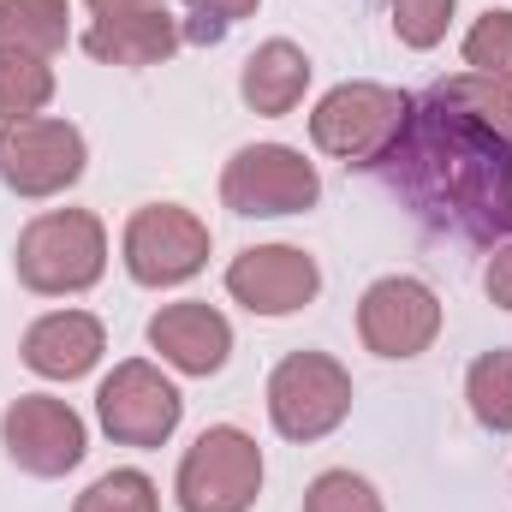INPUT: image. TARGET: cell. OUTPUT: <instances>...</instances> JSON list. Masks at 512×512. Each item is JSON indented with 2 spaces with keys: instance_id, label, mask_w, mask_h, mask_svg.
I'll use <instances>...</instances> for the list:
<instances>
[{
  "instance_id": "2e32d148",
  "label": "cell",
  "mask_w": 512,
  "mask_h": 512,
  "mask_svg": "<svg viewBox=\"0 0 512 512\" xmlns=\"http://www.w3.org/2000/svg\"><path fill=\"white\" fill-rule=\"evenodd\" d=\"M310 72H316V66H310V54H304L298 42L268 36V42H256L251 54H245V66H239V96H245L251 114L280 120V114H292V108L304 102Z\"/></svg>"
},
{
  "instance_id": "30bf717a",
  "label": "cell",
  "mask_w": 512,
  "mask_h": 512,
  "mask_svg": "<svg viewBox=\"0 0 512 512\" xmlns=\"http://www.w3.org/2000/svg\"><path fill=\"white\" fill-rule=\"evenodd\" d=\"M0 447H6V459H12L24 477L54 483V477H66V471L84 465V453H90V423H84L66 399H54V393H18V399L0 411Z\"/></svg>"
},
{
  "instance_id": "8fae6325",
  "label": "cell",
  "mask_w": 512,
  "mask_h": 512,
  "mask_svg": "<svg viewBox=\"0 0 512 512\" xmlns=\"http://www.w3.org/2000/svg\"><path fill=\"white\" fill-rule=\"evenodd\" d=\"M441 334V298L417 274H382L358 298V340L376 358H423Z\"/></svg>"
},
{
  "instance_id": "e0dca14e",
  "label": "cell",
  "mask_w": 512,
  "mask_h": 512,
  "mask_svg": "<svg viewBox=\"0 0 512 512\" xmlns=\"http://www.w3.org/2000/svg\"><path fill=\"white\" fill-rule=\"evenodd\" d=\"M0 42L54 60L72 42V6L66 0H0Z\"/></svg>"
},
{
  "instance_id": "5bb4252c",
  "label": "cell",
  "mask_w": 512,
  "mask_h": 512,
  "mask_svg": "<svg viewBox=\"0 0 512 512\" xmlns=\"http://www.w3.org/2000/svg\"><path fill=\"white\" fill-rule=\"evenodd\" d=\"M102 352H108V328L90 310H48L18 340L24 370L42 376V382H78L102 364Z\"/></svg>"
},
{
  "instance_id": "cb8c5ba5",
  "label": "cell",
  "mask_w": 512,
  "mask_h": 512,
  "mask_svg": "<svg viewBox=\"0 0 512 512\" xmlns=\"http://www.w3.org/2000/svg\"><path fill=\"white\" fill-rule=\"evenodd\" d=\"M304 512H387V507L370 477H358V471H322L304 489Z\"/></svg>"
},
{
  "instance_id": "4316f807",
  "label": "cell",
  "mask_w": 512,
  "mask_h": 512,
  "mask_svg": "<svg viewBox=\"0 0 512 512\" xmlns=\"http://www.w3.org/2000/svg\"><path fill=\"white\" fill-rule=\"evenodd\" d=\"M96 18H108V12H143V6H167V0H84Z\"/></svg>"
},
{
  "instance_id": "4fadbf2b",
  "label": "cell",
  "mask_w": 512,
  "mask_h": 512,
  "mask_svg": "<svg viewBox=\"0 0 512 512\" xmlns=\"http://www.w3.org/2000/svg\"><path fill=\"white\" fill-rule=\"evenodd\" d=\"M149 346L173 376H221L233 358V322L203 298H179L149 316Z\"/></svg>"
},
{
  "instance_id": "277c9868",
  "label": "cell",
  "mask_w": 512,
  "mask_h": 512,
  "mask_svg": "<svg viewBox=\"0 0 512 512\" xmlns=\"http://www.w3.org/2000/svg\"><path fill=\"white\" fill-rule=\"evenodd\" d=\"M352 370L328 352H286L274 370H268V423L274 435L310 447V441H328L346 417H352Z\"/></svg>"
},
{
  "instance_id": "6da1fadb",
  "label": "cell",
  "mask_w": 512,
  "mask_h": 512,
  "mask_svg": "<svg viewBox=\"0 0 512 512\" xmlns=\"http://www.w3.org/2000/svg\"><path fill=\"white\" fill-rule=\"evenodd\" d=\"M382 167H393V185L429 215L435 227H453L465 239H512V143L495 131L471 126L465 114L423 96L411 108V126Z\"/></svg>"
},
{
  "instance_id": "7a4b0ae2",
  "label": "cell",
  "mask_w": 512,
  "mask_h": 512,
  "mask_svg": "<svg viewBox=\"0 0 512 512\" xmlns=\"http://www.w3.org/2000/svg\"><path fill=\"white\" fill-rule=\"evenodd\" d=\"M12 268L36 298H78L108 274V227L90 209H48L18 233Z\"/></svg>"
},
{
  "instance_id": "603a6c76",
  "label": "cell",
  "mask_w": 512,
  "mask_h": 512,
  "mask_svg": "<svg viewBox=\"0 0 512 512\" xmlns=\"http://www.w3.org/2000/svg\"><path fill=\"white\" fill-rule=\"evenodd\" d=\"M387 12H393V36H399L405 48H417V54H423V48L447 42L459 0H387Z\"/></svg>"
},
{
  "instance_id": "d4e9b609",
  "label": "cell",
  "mask_w": 512,
  "mask_h": 512,
  "mask_svg": "<svg viewBox=\"0 0 512 512\" xmlns=\"http://www.w3.org/2000/svg\"><path fill=\"white\" fill-rule=\"evenodd\" d=\"M185 6L197 12V24H191L185 36H191V42H221L239 18H251L262 0H185Z\"/></svg>"
},
{
  "instance_id": "ffe728a7",
  "label": "cell",
  "mask_w": 512,
  "mask_h": 512,
  "mask_svg": "<svg viewBox=\"0 0 512 512\" xmlns=\"http://www.w3.org/2000/svg\"><path fill=\"white\" fill-rule=\"evenodd\" d=\"M465 405L489 435H512V352L495 346L465 370Z\"/></svg>"
},
{
  "instance_id": "d6986e66",
  "label": "cell",
  "mask_w": 512,
  "mask_h": 512,
  "mask_svg": "<svg viewBox=\"0 0 512 512\" xmlns=\"http://www.w3.org/2000/svg\"><path fill=\"white\" fill-rule=\"evenodd\" d=\"M429 102H441V108L465 114L471 126H483V131H495V137H507L512 143V90L507 84H495V78L453 72V78H441V84L429 90Z\"/></svg>"
},
{
  "instance_id": "7402d4cb",
  "label": "cell",
  "mask_w": 512,
  "mask_h": 512,
  "mask_svg": "<svg viewBox=\"0 0 512 512\" xmlns=\"http://www.w3.org/2000/svg\"><path fill=\"white\" fill-rule=\"evenodd\" d=\"M72 512H161V489H155V477L149 471H102L84 495H78V507Z\"/></svg>"
},
{
  "instance_id": "3957f363",
  "label": "cell",
  "mask_w": 512,
  "mask_h": 512,
  "mask_svg": "<svg viewBox=\"0 0 512 512\" xmlns=\"http://www.w3.org/2000/svg\"><path fill=\"white\" fill-rule=\"evenodd\" d=\"M411 96L387 84H334L310 108V143L346 167H382L411 126Z\"/></svg>"
},
{
  "instance_id": "44dd1931",
  "label": "cell",
  "mask_w": 512,
  "mask_h": 512,
  "mask_svg": "<svg viewBox=\"0 0 512 512\" xmlns=\"http://www.w3.org/2000/svg\"><path fill=\"white\" fill-rule=\"evenodd\" d=\"M459 54H465V72L495 78V84H507L512 90V12L507 6H489V12L465 30Z\"/></svg>"
},
{
  "instance_id": "ac0fdd59",
  "label": "cell",
  "mask_w": 512,
  "mask_h": 512,
  "mask_svg": "<svg viewBox=\"0 0 512 512\" xmlns=\"http://www.w3.org/2000/svg\"><path fill=\"white\" fill-rule=\"evenodd\" d=\"M48 102H54V66L30 48L0 42V126L36 120Z\"/></svg>"
},
{
  "instance_id": "484cf974",
  "label": "cell",
  "mask_w": 512,
  "mask_h": 512,
  "mask_svg": "<svg viewBox=\"0 0 512 512\" xmlns=\"http://www.w3.org/2000/svg\"><path fill=\"white\" fill-rule=\"evenodd\" d=\"M483 292H489V304L512 310V239H501V245L489 251V268H483Z\"/></svg>"
},
{
  "instance_id": "5b68a950",
  "label": "cell",
  "mask_w": 512,
  "mask_h": 512,
  "mask_svg": "<svg viewBox=\"0 0 512 512\" xmlns=\"http://www.w3.org/2000/svg\"><path fill=\"white\" fill-rule=\"evenodd\" d=\"M262 495V447L239 423H209L173 477L179 512H251Z\"/></svg>"
},
{
  "instance_id": "ba28073f",
  "label": "cell",
  "mask_w": 512,
  "mask_h": 512,
  "mask_svg": "<svg viewBox=\"0 0 512 512\" xmlns=\"http://www.w3.org/2000/svg\"><path fill=\"white\" fill-rule=\"evenodd\" d=\"M179 417H185V393L149 358L114 364L102 376V387H96V423H102V435L114 447H143V453L167 447L173 429H179Z\"/></svg>"
},
{
  "instance_id": "8992f818",
  "label": "cell",
  "mask_w": 512,
  "mask_h": 512,
  "mask_svg": "<svg viewBox=\"0 0 512 512\" xmlns=\"http://www.w3.org/2000/svg\"><path fill=\"white\" fill-rule=\"evenodd\" d=\"M221 203L245 221H280L322 203V173L292 143H245L221 167Z\"/></svg>"
},
{
  "instance_id": "9a60e30c",
  "label": "cell",
  "mask_w": 512,
  "mask_h": 512,
  "mask_svg": "<svg viewBox=\"0 0 512 512\" xmlns=\"http://www.w3.org/2000/svg\"><path fill=\"white\" fill-rule=\"evenodd\" d=\"M185 42L179 18L167 6H143V12H108L84 30V54L102 66H161L173 60V48Z\"/></svg>"
},
{
  "instance_id": "7c38bea8",
  "label": "cell",
  "mask_w": 512,
  "mask_h": 512,
  "mask_svg": "<svg viewBox=\"0 0 512 512\" xmlns=\"http://www.w3.org/2000/svg\"><path fill=\"white\" fill-rule=\"evenodd\" d=\"M322 268L304 245H251L227 262V298L245 304L251 316H298L316 304Z\"/></svg>"
},
{
  "instance_id": "52a82bcc",
  "label": "cell",
  "mask_w": 512,
  "mask_h": 512,
  "mask_svg": "<svg viewBox=\"0 0 512 512\" xmlns=\"http://www.w3.org/2000/svg\"><path fill=\"white\" fill-rule=\"evenodd\" d=\"M209 245H215L209 221L191 215L185 203H143V209H131L126 233H120V262L137 286L167 292L209 268Z\"/></svg>"
},
{
  "instance_id": "9c48e42d",
  "label": "cell",
  "mask_w": 512,
  "mask_h": 512,
  "mask_svg": "<svg viewBox=\"0 0 512 512\" xmlns=\"http://www.w3.org/2000/svg\"><path fill=\"white\" fill-rule=\"evenodd\" d=\"M90 167V143L72 120H54V114H36V120H12L0 126V179L12 197H60L84 179Z\"/></svg>"
}]
</instances>
